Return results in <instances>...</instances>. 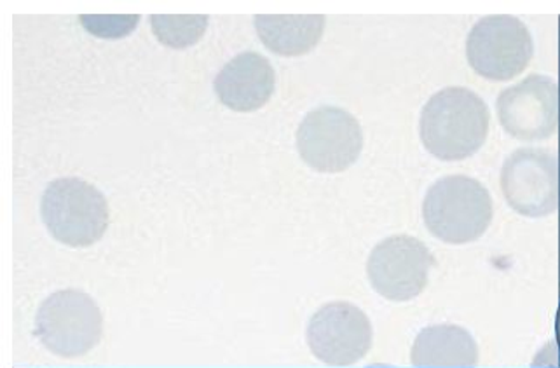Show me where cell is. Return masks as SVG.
Instances as JSON below:
<instances>
[{
	"label": "cell",
	"instance_id": "obj_16",
	"mask_svg": "<svg viewBox=\"0 0 560 368\" xmlns=\"http://www.w3.org/2000/svg\"><path fill=\"white\" fill-rule=\"evenodd\" d=\"M530 368H560V337L552 339L536 353Z\"/></svg>",
	"mask_w": 560,
	"mask_h": 368
},
{
	"label": "cell",
	"instance_id": "obj_11",
	"mask_svg": "<svg viewBox=\"0 0 560 368\" xmlns=\"http://www.w3.org/2000/svg\"><path fill=\"white\" fill-rule=\"evenodd\" d=\"M219 100L236 112H254L271 100L277 74L271 61L260 52H240L228 61L215 78Z\"/></svg>",
	"mask_w": 560,
	"mask_h": 368
},
{
	"label": "cell",
	"instance_id": "obj_5",
	"mask_svg": "<svg viewBox=\"0 0 560 368\" xmlns=\"http://www.w3.org/2000/svg\"><path fill=\"white\" fill-rule=\"evenodd\" d=\"M535 57L529 28L510 14H491L471 26L466 60L480 78L504 83L521 75Z\"/></svg>",
	"mask_w": 560,
	"mask_h": 368
},
{
	"label": "cell",
	"instance_id": "obj_2",
	"mask_svg": "<svg viewBox=\"0 0 560 368\" xmlns=\"http://www.w3.org/2000/svg\"><path fill=\"white\" fill-rule=\"evenodd\" d=\"M494 203L488 187L477 178L448 175L436 180L422 200V221L440 241L468 245L488 233Z\"/></svg>",
	"mask_w": 560,
	"mask_h": 368
},
{
	"label": "cell",
	"instance_id": "obj_15",
	"mask_svg": "<svg viewBox=\"0 0 560 368\" xmlns=\"http://www.w3.org/2000/svg\"><path fill=\"white\" fill-rule=\"evenodd\" d=\"M88 32L102 39H121L139 25V16H81Z\"/></svg>",
	"mask_w": 560,
	"mask_h": 368
},
{
	"label": "cell",
	"instance_id": "obj_12",
	"mask_svg": "<svg viewBox=\"0 0 560 368\" xmlns=\"http://www.w3.org/2000/svg\"><path fill=\"white\" fill-rule=\"evenodd\" d=\"M415 368H477L479 346L468 330L451 323L422 329L410 349Z\"/></svg>",
	"mask_w": 560,
	"mask_h": 368
},
{
	"label": "cell",
	"instance_id": "obj_4",
	"mask_svg": "<svg viewBox=\"0 0 560 368\" xmlns=\"http://www.w3.org/2000/svg\"><path fill=\"white\" fill-rule=\"evenodd\" d=\"M35 335L52 355L67 360L81 358L102 341L104 314L84 292H55L40 304Z\"/></svg>",
	"mask_w": 560,
	"mask_h": 368
},
{
	"label": "cell",
	"instance_id": "obj_14",
	"mask_svg": "<svg viewBox=\"0 0 560 368\" xmlns=\"http://www.w3.org/2000/svg\"><path fill=\"white\" fill-rule=\"evenodd\" d=\"M152 32L161 44L173 49L195 46L208 26L207 16H151Z\"/></svg>",
	"mask_w": 560,
	"mask_h": 368
},
{
	"label": "cell",
	"instance_id": "obj_9",
	"mask_svg": "<svg viewBox=\"0 0 560 368\" xmlns=\"http://www.w3.org/2000/svg\"><path fill=\"white\" fill-rule=\"evenodd\" d=\"M435 257L421 239L395 235L372 248L366 276L381 297L392 302H409L424 292Z\"/></svg>",
	"mask_w": 560,
	"mask_h": 368
},
{
	"label": "cell",
	"instance_id": "obj_17",
	"mask_svg": "<svg viewBox=\"0 0 560 368\" xmlns=\"http://www.w3.org/2000/svg\"><path fill=\"white\" fill-rule=\"evenodd\" d=\"M369 368H389V367H369Z\"/></svg>",
	"mask_w": 560,
	"mask_h": 368
},
{
	"label": "cell",
	"instance_id": "obj_3",
	"mask_svg": "<svg viewBox=\"0 0 560 368\" xmlns=\"http://www.w3.org/2000/svg\"><path fill=\"white\" fill-rule=\"evenodd\" d=\"M40 215L49 235L66 247H91L107 233V200L81 178L52 180L44 191Z\"/></svg>",
	"mask_w": 560,
	"mask_h": 368
},
{
	"label": "cell",
	"instance_id": "obj_13",
	"mask_svg": "<svg viewBox=\"0 0 560 368\" xmlns=\"http://www.w3.org/2000/svg\"><path fill=\"white\" fill-rule=\"evenodd\" d=\"M325 16H255V31L264 46L280 57H301L313 51L325 31Z\"/></svg>",
	"mask_w": 560,
	"mask_h": 368
},
{
	"label": "cell",
	"instance_id": "obj_6",
	"mask_svg": "<svg viewBox=\"0 0 560 368\" xmlns=\"http://www.w3.org/2000/svg\"><path fill=\"white\" fill-rule=\"evenodd\" d=\"M501 192L522 217H550L560 210V156L548 149L513 151L500 174Z\"/></svg>",
	"mask_w": 560,
	"mask_h": 368
},
{
	"label": "cell",
	"instance_id": "obj_8",
	"mask_svg": "<svg viewBox=\"0 0 560 368\" xmlns=\"http://www.w3.org/2000/svg\"><path fill=\"white\" fill-rule=\"evenodd\" d=\"M501 128L521 142H544L560 130V84L544 74H530L504 87L495 100Z\"/></svg>",
	"mask_w": 560,
	"mask_h": 368
},
{
	"label": "cell",
	"instance_id": "obj_1",
	"mask_svg": "<svg viewBox=\"0 0 560 368\" xmlns=\"http://www.w3.org/2000/svg\"><path fill=\"white\" fill-rule=\"evenodd\" d=\"M491 112L468 87L451 86L431 95L419 118L422 145L436 159L465 161L488 140Z\"/></svg>",
	"mask_w": 560,
	"mask_h": 368
},
{
	"label": "cell",
	"instance_id": "obj_7",
	"mask_svg": "<svg viewBox=\"0 0 560 368\" xmlns=\"http://www.w3.org/2000/svg\"><path fill=\"white\" fill-rule=\"evenodd\" d=\"M298 151L319 174H341L362 154V126L348 110L324 105L311 110L299 126Z\"/></svg>",
	"mask_w": 560,
	"mask_h": 368
},
{
	"label": "cell",
	"instance_id": "obj_10",
	"mask_svg": "<svg viewBox=\"0 0 560 368\" xmlns=\"http://www.w3.org/2000/svg\"><path fill=\"white\" fill-rule=\"evenodd\" d=\"M307 346L328 367H351L371 352L374 330L362 309L351 302H328L311 317Z\"/></svg>",
	"mask_w": 560,
	"mask_h": 368
}]
</instances>
